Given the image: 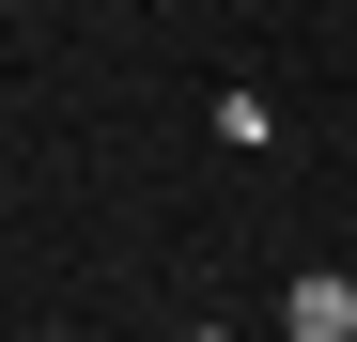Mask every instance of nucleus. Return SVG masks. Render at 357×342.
<instances>
[{"mask_svg":"<svg viewBox=\"0 0 357 342\" xmlns=\"http://www.w3.org/2000/svg\"><path fill=\"white\" fill-rule=\"evenodd\" d=\"M187 342H218V327H187Z\"/></svg>","mask_w":357,"mask_h":342,"instance_id":"obj_2","label":"nucleus"},{"mask_svg":"<svg viewBox=\"0 0 357 342\" xmlns=\"http://www.w3.org/2000/svg\"><path fill=\"white\" fill-rule=\"evenodd\" d=\"M280 342H357V280H342V265H311V280L280 296Z\"/></svg>","mask_w":357,"mask_h":342,"instance_id":"obj_1","label":"nucleus"}]
</instances>
